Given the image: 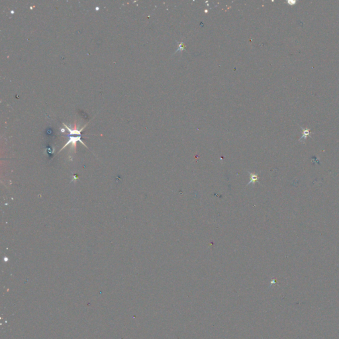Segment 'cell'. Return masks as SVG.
Instances as JSON below:
<instances>
[{"instance_id": "cell-3", "label": "cell", "mask_w": 339, "mask_h": 339, "mask_svg": "<svg viewBox=\"0 0 339 339\" xmlns=\"http://www.w3.org/2000/svg\"><path fill=\"white\" fill-rule=\"evenodd\" d=\"M250 179H251V180H250V183H249V184H251V182H253V184H254L255 182H256V181H258V178H258V175H256V174H253L250 173ZM249 184H248V185H249Z\"/></svg>"}, {"instance_id": "cell-1", "label": "cell", "mask_w": 339, "mask_h": 339, "mask_svg": "<svg viewBox=\"0 0 339 339\" xmlns=\"http://www.w3.org/2000/svg\"><path fill=\"white\" fill-rule=\"evenodd\" d=\"M63 125H64V126L65 127V128L68 131V132H69V134H68V136H69V140H68V141L67 142V143L64 146V147L61 148V150H60L59 152H60L61 151H63L64 148L66 147L67 146H68V144H72V148H74V150H76V144H77V142H78V141H80V143H81L82 144H83V145L85 146V147H86V145L84 143H83V141L81 140V133H82V131L83 130V129H84L85 127L87 126V124H86V125H85L84 126H83V127H82V128H81L80 129H77V125H76V122H75V123H74V128H73V129H71L70 127L67 126V125H66V124H64V123H63Z\"/></svg>"}, {"instance_id": "cell-2", "label": "cell", "mask_w": 339, "mask_h": 339, "mask_svg": "<svg viewBox=\"0 0 339 339\" xmlns=\"http://www.w3.org/2000/svg\"><path fill=\"white\" fill-rule=\"evenodd\" d=\"M309 134H310V130L307 129H303V133H302V136L300 139V141H301V140H303V139L305 140L306 138H307L309 135Z\"/></svg>"}, {"instance_id": "cell-4", "label": "cell", "mask_w": 339, "mask_h": 339, "mask_svg": "<svg viewBox=\"0 0 339 339\" xmlns=\"http://www.w3.org/2000/svg\"><path fill=\"white\" fill-rule=\"evenodd\" d=\"M288 3H290V4H291V5H294V4H295V3H296V2L289 1V2H288Z\"/></svg>"}]
</instances>
